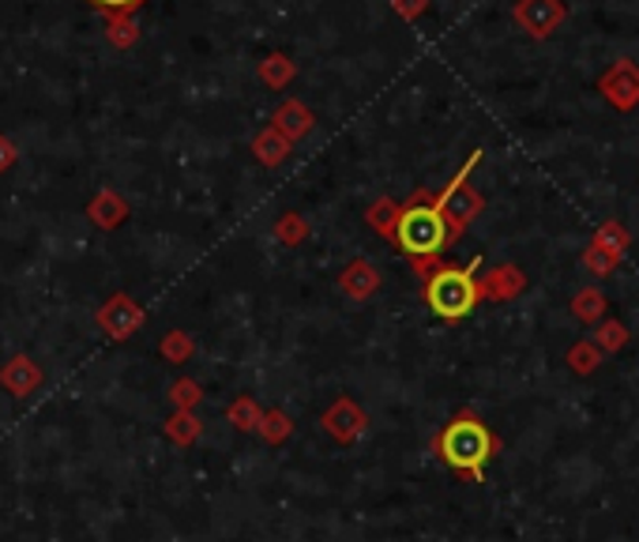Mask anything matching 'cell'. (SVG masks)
<instances>
[{"label": "cell", "instance_id": "1", "mask_svg": "<svg viewBox=\"0 0 639 542\" xmlns=\"http://www.w3.org/2000/svg\"><path fill=\"white\" fill-rule=\"evenodd\" d=\"M493 452H497V437H493V429L474 411H459L437 437L440 460L451 471L471 474L474 482L485 479V463L493 460Z\"/></svg>", "mask_w": 639, "mask_h": 542}, {"label": "cell", "instance_id": "2", "mask_svg": "<svg viewBox=\"0 0 639 542\" xmlns=\"http://www.w3.org/2000/svg\"><path fill=\"white\" fill-rule=\"evenodd\" d=\"M391 241L406 252V257H440L451 245L445 215L433 203V192H414L406 203H399V219H395V234Z\"/></svg>", "mask_w": 639, "mask_h": 542}, {"label": "cell", "instance_id": "3", "mask_svg": "<svg viewBox=\"0 0 639 542\" xmlns=\"http://www.w3.org/2000/svg\"><path fill=\"white\" fill-rule=\"evenodd\" d=\"M478 264L482 260H471V264H440L425 279V305L437 313L440 320H463L474 313V305L482 302L478 294Z\"/></svg>", "mask_w": 639, "mask_h": 542}, {"label": "cell", "instance_id": "4", "mask_svg": "<svg viewBox=\"0 0 639 542\" xmlns=\"http://www.w3.org/2000/svg\"><path fill=\"white\" fill-rule=\"evenodd\" d=\"M478 163H482V151H471V158H466V163L459 166V174L448 181V189L440 192V197H433L437 211L445 215V223H448L451 241H455V237L463 234L466 226H471L474 219L482 215V208H485L482 192L471 185V174H474V166H478Z\"/></svg>", "mask_w": 639, "mask_h": 542}, {"label": "cell", "instance_id": "5", "mask_svg": "<svg viewBox=\"0 0 639 542\" xmlns=\"http://www.w3.org/2000/svg\"><path fill=\"white\" fill-rule=\"evenodd\" d=\"M511 20L519 23V31L531 34L534 42H545L549 34L560 31V23L568 20L565 0H516Z\"/></svg>", "mask_w": 639, "mask_h": 542}, {"label": "cell", "instance_id": "6", "mask_svg": "<svg viewBox=\"0 0 639 542\" xmlns=\"http://www.w3.org/2000/svg\"><path fill=\"white\" fill-rule=\"evenodd\" d=\"M599 95L610 102L617 114H632L639 106V64L620 57L613 61L606 72L599 75Z\"/></svg>", "mask_w": 639, "mask_h": 542}, {"label": "cell", "instance_id": "7", "mask_svg": "<svg viewBox=\"0 0 639 542\" xmlns=\"http://www.w3.org/2000/svg\"><path fill=\"white\" fill-rule=\"evenodd\" d=\"M523 291H526V275H523V268H516V264H497L478 279L482 302H511Z\"/></svg>", "mask_w": 639, "mask_h": 542}, {"label": "cell", "instance_id": "8", "mask_svg": "<svg viewBox=\"0 0 639 542\" xmlns=\"http://www.w3.org/2000/svg\"><path fill=\"white\" fill-rule=\"evenodd\" d=\"M98 320H102V328H106L109 335H132L135 328H140V320H143V309L135 305L132 298H125V294H117V298H109L106 302V309L98 313Z\"/></svg>", "mask_w": 639, "mask_h": 542}, {"label": "cell", "instance_id": "9", "mask_svg": "<svg viewBox=\"0 0 639 542\" xmlns=\"http://www.w3.org/2000/svg\"><path fill=\"white\" fill-rule=\"evenodd\" d=\"M312 121H317L312 109L305 106V102H297V98H286L283 106L275 109V129L283 132L289 143L301 140L305 132H312Z\"/></svg>", "mask_w": 639, "mask_h": 542}, {"label": "cell", "instance_id": "10", "mask_svg": "<svg viewBox=\"0 0 639 542\" xmlns=\"http://www.w3.org/2000/svg\"><path fill=\"white\" fill-rule=\"evenodd\" d=\"M256 75H260V83L268 91H283L294 83V75H297V64L289 61L286 54H268L260 61V68H256Z\"/></svg>", "mask_w": 639, "mask_h": 542}, {"label": "cell", "instance_id": "11", "mask_svg": "<svg viewBox=\"0 0 639 542\" xmlns=\"http://www.w3.org/2000/svg\"><path fill=\"white\" fill-rule=\"evenodd\" d=\"M380 286V271L369 264V260H354L351 268L343 271V291L351 294V298H369V294H377Z\"/></svg>", "mask_w": 639, "mask_h": 542}, {"label": "cell", "instance_id": "12", "mask_svg": "<svg viewBox=\"0 0 639 542\" xmlns=\"http://www.w3.org/2000/svg\"><path fill=\"white\" fill-rule=\"evenodd\" d=\"M606 294L599 291V286H583V291H576L572 298V317L583 320V325H599V320H606Z\"/></svg>", "mask_w": 639, "mask_h": 542}, {"label": "cell", "instance_id": "13", "mask_svg": "<svg viewBox=\"0 0 639 542\" xmlns=\"http://www.w3.org/2000/svg\"><path fill=\"white\" fill-rule=\"evenodd\" d=\"M87 215H91V223H98V226H106V231H114L117 223H125L128 203L117 197V192H98V197L91 200Z\"/></svg>", "mask_w": 639, "mask_h": 542}, {"label": "cell", "instance_id": "14", "mask_svg": "<svg viewBox=\"0 0 639 542\" xmlns=\"http://www.w3.org/2000/svg\"><path fill=\"white\" fill-rule=\"evenodd\" d=\"M565 362H568V369H572L576 377H591V373H599V366L606 362V354H602L591 339H576V343L568 346Z\"/></svg>", "mask_w": 639, "mask_h": 542}, {"label": "cell", "instance_id": "15", "mask_svg": "<svg viewBox=\"0 0 639 542\" xmlns=\"http://www.w3.org/2000/svg\"><path fill=\"white\" fill-rule=\"evenodd\" d=\"M252 151H256V158H260L263 166H279L289 155V140L275 129V125H268V129L252 140Z\"/></svg>", "mask_w": 639, "mask_h": 542}, {"label": "cell", "instance_id": "16", "mask_svg": "<svg viewBox=\"0 0 639 542\" xmlns=\"http://www.w3.org/2000/svg\"><path fill=\"white\" fill-rule=\"evenodd\" d=\"M591 245H599V249L613 252V257H625L628 245H632V234H628L625 223H617V219H606V223H602L599 231H594Z\"/></svg>", "mask_w": 639, "mask_h": 542}, {"label": "cell", "instance_id": "17", "mask_svg": "<svg viewBox=\"0 0 639 542\" xmlns=\"http://www.w3.org/2000/svg\"><path fill=\"white\" fill-rule=\"evenodd\" d=\"M591 343L599 346L602 354H620L628 346V328L620 325V320H599L594 325V335H591Z\"/></svg>", "mask_w": 639, "mask_h": 542}, {"label": "cell", "instance_id": "18", "mask_svg": "<svg viewBox=\"0 0 639 542\" xmlns=\"http://www.w3.org/2000/svg\"><path fill=\"white\" fill-rule=\"evenodd\" d=\"M0 380H4V385L12 388L15 396H27L42 377H38V369H34L31 358H12V366L0 373Z\"/></svg>", "mask_w": 639, "mask_h": 542}, {"label": "cell", "instance_id": "19", "mask_svg": "<svg viewBox=\"0 0 639 542\" xmlns=\"http://www.w3.org/2000/svg\"><path fill=\"white\" fill-rule=\"evenodd\" d=\"M106 38L117 49H132L140 42V23L135 15H106Z\"/></svg>", "mask_w": 639, "mask_h": 542}, {"label": "cell", "instance_id": "20", "mask_svg": "<svg viewBox=\"0 0 639 542\" xmlns=\"http://www.w3.org/2000/svg\"><path fill=\"white\" fill-rule=\"evenodd\" d=\"M579 260H583V268L591 271V275H599V279H610L613 271H617V264H620V257H613V252L599 249V245H587Z\"/></svg>", "mask_w": 639, "mask_h": 542}, {"label": "cell", "instance_id": "21", "mask_svg": "<svg viewBox=\"0 0 639 542\" xmlns=\"http://www.w3.org/2000/svg\"><path fill=\"white\" fill-rule=\"evenodd\" d=\"M395 219H399V203H395V200H377V203H372L369 223L377 226V231H380L383 237L395 234Z\"/></svg>", "mask_w": 639, "mask_h": 542}, {"label": "cell", "instance_id": "22", "mask_svg": "<svg viewBox=\"0 0 639 542\" xmlns=\"http://www.w3.org/2000/svg\"><path fill=\"white\" fill-rule=\"evenodd\" d=\"M275 234H279V241H286V245H297V241H305V234H309V226H305V219H297V215H286V219H279Z\"/></svg>", "mask_w": 639, "mask_h": 542}, {"label": "cell", "instance_id": "23", "mask_svg": "<svg viewBox=\"0 0 639 542\" xmlns=\"http://www.w3.org/2000/svg\"><path fill=\"white\" fill-rule=\"evenodd\" d=\"M87 4H95L106 15H135L147 0H87Z\"/></svg>", "mask_w": 639, "mask_h": 542}, {"label": "cell", "instance_id": "24", "mask_svg": "<svg viewBox=\"0 0 639 542\" xmlns=\"http://www.w3.org/2000/svg\"><path fill=\"white\" fill-rule=\"evenodd\" d=\"M391 8H395V15L403 23H417L429 12V0H391Z\"/></svg>", "mask_w": 639, "mask_h": 542}, {"label": "cell", "instance_id": "25", "mask_svg": "<svg viewBox=\"0 0 639 542\" xmlns=\"http://www.w3.org/2000/svg\"><path fill=\"white\" fill-rule=\"evenodd\" d=\"M15 158H20V151H15V143L8 140V136H0V174H4L8 166H15Z\"/></svg>", "mask_w": 639, "mask_h": 542}]
</instances>
